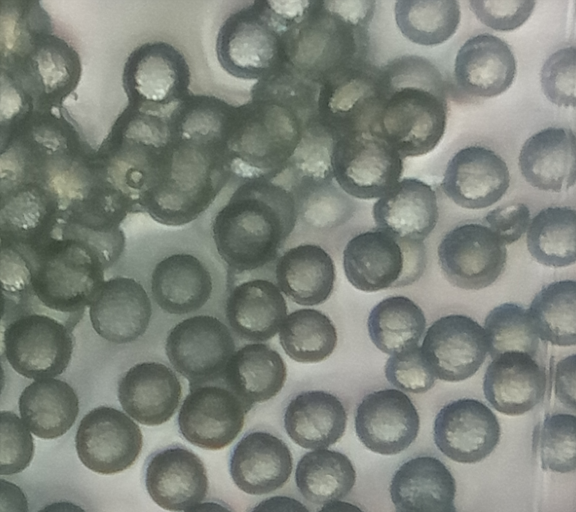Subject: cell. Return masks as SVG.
<instances>
[{
	"label": "cell",
	"instance_id": "1",
	"mask_svg": "<svg viewBox=\"0 0 576 512\" xmlns=\"http://www.w3.org/2000/svg\"><path fill=\"white\" fill-rule=\"evenodd\" d=\"M234 105L194 94L159 110L126 106L94 154L101 185L130 213L182 226L232 178L227 136Z\"/></svg>",
	"mask_w": 576,
	"mask_h": 512
},
{
	"label": "cell",
	"instance_id": "2",
	"mask_svg": "<svg viewBox=\"0 0 576 512\" xmlns=\"http://www.w3.org/2000/svg\"><path fill=\"white\" fill-rule=\"evenodd\" d=\"M1 116L63 108L81 78V59L37 1L1 2Z\"/></svg>",
	"mask_w": 576,
	"mask_h": 512
},
{
	"label": "cell",
	"instance_id": "3",
	"mask_svg": "<svg viewBox=\"0 0 576 512\" xmlns=\"http://www.w3.org/2000/svg\"><path fill=\"white\" fill-rule=\"evenodd\" d=\"M319 86L288 69L257 81L234 106L227 136L232 178L273 181L288 169L307 123L316 115Z\"/></svg>",
	"mask_w": 576,
	"mask_h": 512
},
{
	"label": "cell",
	"instance_id": "4",
	"mask_svg": "<svg viewBox=\"0 0 576 512\" xmlns=\"http://www.w3.org/2000/svg\"><path fill=\"white\" fill-rule=\"evenodd\" d=\"M447 86L427 59L404 55L379 67V91L369 131L401 158L431 152L447 122Z\"/></svg>",
	"mask_w": 576,
	"mask_h": 512
},
{
	"label": "cell",
	"instance_id": "5",
	"mask_svg": "<svg viewBox=\"0 0 576 512\" xmlns=\"http://www.w3.org/2000/svg\"><path fill=\"white\" fill-rule=\"evenodd\" d=\"M297 217L290 190L273 181H245L214 216L213 240L230 269L253 271L277 258Z\"/></svg>",
	"mask_w": 576,
	"mask_h": 512
},
{
	"label": "cell",
	"instance_id": "6",
	"mask_svg": "<svg viewBox=\"0 0 576 512\" xmlns=\"http://www.w3.org/2000/svg\"><path fill=\"white\" fill-rule=\"evenodd\" d=\"M374 1H310L288 30L286 69L320 86L354 64L367 61V27Z\"/></svg>",
	"mask_w": 576,
	"mask_h": 512
},
{
	"label": "cell",
	"instance_id": "7",
	"mask_svg": "<svg viewBox=\"0 0 576 512\" xmlns=\"http://www.w3.org/2000/svg\"><path fill=\"white\" fill-rule=\"evenodd\" d=\"M6 252V251H4ZM14 256L26 275L25 303L39 304L48 312L81 319L104 283L108 265L90 243L53 234L43 244L23 256Z\"/></svg>",
	"mask_w": 576,
	"mask_h": 512
},
{
	"label": "cell",
	"instance_id": "8",
	"mask_svg": "<svg viewBox=\"0 0 576 512\" xmlns=\"http://www.w3.org/2000/svg\"><path fill=\"white\" fill-rule=\"evenodd\" d=\"M309 3L255 0L231 12L216 36L221 68L232 77L256 82L282 71L286 67V34Z\"/></svg>",
	"mask_w": 576,
	"mask_h": 512
},
{
	"label": "cell",
	"instance_id": "9",
	"mask_svg": "<svg viewBox=\"0 0 576 512\" xmlns=\"http://www.w3.org/2000/svg\"><path fill=\"white\" fill-rule=\"evenodd\" d=\"M426 264L422 241L401 239L378 228L355 235L343 251L346 278L363 292L411 285Z\"/></svg>",
	"mask_w": 576,
	"mask_h": 512
},
{
	"label": "cell",
	"instance_id": "10",
	"mask_svg": "<svg viewBox=\"0 0 576 512\" xmlns=\"http://www.w3.org/2000/svg\"><path fill=\"white\" fill-rule=\"evenodd\" d=\"M72 329L46 313L24 312L3 325V353L18 374L34 380L55 378L68 367Z\"/></svg>",
	"mask_w": 576,
	"mask_h": 512
},
{
	"label": "cell",
	"instance_id": "11",
	"mask_svg": "<svg viewBox=\"0 0 576 512\" xmlns=\"http://www.w3.org/2000/svg\"><path fill=\"white\" fill-rule=\"evenodd\" d=\"M191 72L181 51L165 41H149L137 46L125 60L122 88L127 106L139 110H159L186 99Z\"/></svg>",
	"mask_w": 576,
	"mask_h": 512
},
{
	"label": "cell",
	"instance_id": "12",
	"mask_svg": "<svg viewBox=\"0 0 576 512\" xmlns=\"http://www.w3.org/2000/svg\"><path fill=\"white\" fill-rule=\"evenodd\" d=\"M331 168L334 181L348 196L376 199L401 180L403 159L369 130L356 131L334 142Z\"/></svg>",
	"mask_w": 576,
	"mask_h": 512
},
{
	"label": "cell",
	"instance_id": "13",
	"mask_svg": "<svg viewBox=\"0 0 576 512\" xmlns=\"http://www.w3.org/2000/svg\"><path fill=\"white\" fill-rule=\"evenodd\" d=\"M235 348L229 328L210 315L182 320L169 331L165 344L169 362L189 387L222 381Z\"/></svg>",
	"mask_w": 576,
	"mask_h": 512
},
{
	"label": "cell",
	"instance_id": "14",
	"mask_svg": "<svg viewBox=\"0 0 576 512\" xmlns=\"http://www.w3.org/2000/svg\"><path fill=\"white\" fill-rule=\"evenodd\" d=\"M437 254L444 277L465 290H480L493 284L507 260L506 246L479 223H465L450 230L438 245Z\"/></svg>",
	"mask_w": 576,
	"mask_h": 512
},
{
	"label": "cell",
	"instance_id": "15",
	"mask_svg": "<svg viewBox=\"0 0 576 512\" xmlns=\"http://www.w3.org/2000/svg\"><path fill=\"white\" fill-rule=\"evenodd\" d=\"M379 91V68L363 61L332 75L320 86L316 118L337 140L369 130Z\"/></svg>",
	"mask_w": 576,
	"mask_h": 512
},
{
	"label": "cell",
	"instance_id": "16",
	"mask_svg": "<svg viewBox=\"0 0 576 512\" xmlns=\"http://www.w3.org/2000/svg\"><path fill=\"white\" fill-rule=\"evenodd\" d=\"M143 436L124 412L108 406L89 411L80 421L75 447L82 464L93 472L110 475L122 472L137 460Z\"/></svg>",
	"mask_w": 576,
	"mask_h": 512
},
{
	"label": "cell",
	"instance_id": "17",
	"mask_svg": "<svg viewBox=\"0 0 576 512\" xmlns=\"http://www.w3.org/2000/svg\"><path fill=\"white\" fill-rule=\"evenodd\" d=\"M189 388L178 414L183 437L206 450L228 446L241 432L251 408L223 381Z\"/></svg>",
	"mask_w": 576,
	"mask_h": 512
},
{
	"label": "cell",
	"instance_id": "18",
	"mask_svg": "<svg viewBox=\"0 0 576 512\" xmlns=\"http://www.w3.org/2000/svg\"><path fill=\"white\" fill-rule=\"evenodd\" d=\"M420 348L425 366L436 379L460 382L478 371L488 347L478 322L452 314L437 319L428 328Z\"/></svg>",
	"mask_w": 576,
	"mask_h": 512
},
{
	"label": "cell",
	"instance_id": "19",
	"mask_svg": "<svg viewBox=\"0 0 576 512\" xmlns=\"http://www.w3.org/2000/svg\"><path fill=\"white\" fill-rule=\"evenodd\" d=\"M500 435L496 415L476 399L463 398L446 404L434 421L437 448L458 463L480 462L496 448Z\"/></svg>",
	"mask_w": 576,
	"mask_h": 512
},
{
	"label": "cell",
	"instance_id": "20",
	"mask_svg": "<svg viewBox=\"0 0 576 512\" xmlns=\"http://www.w3.org/2000/svg\"><path fill=\"white\" fill-rule=\"evenodd\" d=\"M420 418L411 399L397 389L367 394L355 414V431L362 444L381 455L407 449L418 436Z\"/></svg>",
	"mask_w": 576,
	"mask_h": 512
},
{
	"label": "cell",
	"instance_id": "21",
	"mask_svg": "<svg viewBox=\"0 0 576 512\" xmlns=\"http://www.w3.org/2000/svg\"><path fill=\"white\" fill-rule=\"evenodd\" d=\"M510 184L506 162L479 145L460 149L446 166L441 182L445 195L466 209H483L499 201Z\"/></svg>",
	"mask_w": 576,
	"mask_h": 512
},
{
	"label": "cell",
	"instance_id": "22",
	"mask_svg": "<svg viewBox=\"0 0 576 512\" xmlns=\"http://www.w3.org/2000/svg\"><path fill=\"white\" fill-rule=\"evenodd\" d=\"M516 76V59L501 38L478 34L459 48L453 80L460 93L472 99H486L505 92Z\"/></svg>",
	"mask_w": 576,
	"mask_h": 512
},
{
	"label": "cell",
	"instance_id": "23",
	"mask_svg": "<svg viewBox=\"0 0 576 512\" xmlns=\"http://www.w3.org/2000/svg\"><path fill=\"white\" fill-rule=\"evenodd\" d=\"M151 315V301L143 286L121 276L104 281L89 306L93 329L116 344L130 343L142 336Z\"/></svg>",
	"mask_w": 576,
	"mask_h": 512
},
{
	"label": "cell",
	"instance_id": "24",
	"mask_svg": "<svg viewBox=\"0 0 576 512\" xmlns=\"http://www.w3.org/2000/svg\"><path fill=\"white\" fill-rule=\"evenodd\" d=\"M145 485L158 506L180 512L204 500L208 477L197 454L175 446L151 456L145 471Z\"/></svg>",
	"mask_w": 576,
	"mask_h": 512
},
{
	"label": "cell",
	"instance_id": "25",
	"mask_svg": "<svg viewBox=\"0 0 576 512\" xmlns=\"http://www.w3.org/2000/svg\"><path fill=\"white\" fill-rule=\"evenodd\" d=\"M545 368L527 353L508 351L492 359L483 378V392L489 404L508 416L532 410L544 398Z\"/></svg>",
	"mask_w": 576,
	"mask_h": 512
},
{
	"label": "cell",
	"instance_id": "26",
	"mask_svg": "<svg viewBox=\"0 0 576 512\" xmlns=\"http://www.w3.org/2000/svg\"><path fill=\"white\" fill-rule=\"evenodd\" d=\"M117 395L128 416L140 424L157 426L176 412L182 386L170 367L158 362H142L120 378Z\"/></svg>",
	"mask_w": 576,
	"mask_h": 512
},
{
	"label": "cell",
	"instance_id": "27",
	"mask_svg": "<svg viewBox=\"0 0 576 512\" xmlns=\"http://www.w3.org/2000/svg\"><path fill=\"white\" fill-rule=\"evenodd\" d=\"M293 467L288 446L268 432L246 434L234 447L229 470L233 482L243 492L263 495L281 488Z\"/></svg>",
	"mask_w": 576,
	"mask_h": 512
},
{
	"label": "cell",
	"instance_id": "28",
	"mask_svg": "<svg viewBox=\"0 0 576 512\" xmlns=\"http://www.w3.org/2000/svg\"><path fill=\"white\" fill-rule=\"evenodd\" d=\"M456 483L437 458L419 456L404 462L390 483L395 512H457Z\"/></svg>",
	"mask_w": 576,
	"mask_h": 512
},
{
	"label": "cell",
	"instance_id": "29",
	"mask_svg": "<svg viewBox=\"0 0 576 512\" xmlns=\"http://www.w3.org/2000/svg\"><path fill=\"white\" fill-rule=\"evenodd\" d=\"M372 215L378 229L423 242L438 222L436 193L424 181L404 178L374 203Z\"/></svg>",
	"mask_w": 576,
	"mask_h": 512
},
{
	"label": "cell",
	"instance_id": "30",
	"mask_svg": "<svg viewBox=\"0 0 576 512\" xmlns=\"http://www.w3.org/2000/svg\"><path fill=\"white\" fill-rule=\"evenodd\" d=\"M518 165L525 181L542 191L560 192L575 184V134L570 128L548 127L523 144Z\"/></svg>",
	"mask_w": 576,
	"mask_h": 512
},
{
	"label": "cell",
	"instance_id": "31",
	"mask_svg": "<svg viewBox=\"0 0 576 512\" xmlns=\"http://www.w3.org/2000/svg\"><path fill=\"white\" fill-rule=\"evenodd\" d=\"M225 315L238 337L257 343L271 339L280 330L287 317V304L278 286L253 279L229 293Z\"/></svg>",
	"mask_w": 576,
	"mask_h": 512
},
{
	"label": "cell",
	"instance_id": "32",
	"mask_svg": "<svg viewBox=\"0 0 576 512\" xmlns=\"http://www.w3.org/2000/svg\"><path fill=\"white\" fill-rule=\"evenodd\" d=\"M213 282L208 268L187 253L170 255L155 266L151 294L165 312L183 315L202 308L210 299Z\"/></svg>",
	"mask_w": 576,
	"mask_h": 512
},
{
	"label": "cell",
	"instance_id": "33",
	"mask_svg": "<svg viewBox=\"0 0 576 512\" xmlns=\"http://www.w3.org/2000/svg\"><path fill=\"white\" fill-rule=\"evenodd\" d=\"M347 413L342 402L323 390L296 395L284 412L288 436L305 449H325L335 444L346 430Z\"/></svg>",
	"mask_w": 576,
	"mask_h": 512
},
{
	"label": "cell",
	"instance_id": "34",
	"mask_svg": "<svg viewBox=\"0 0 576 512\" xmlns=\"http://www.w3.org/2000/svg\"><path fill=\"white\" fill-rule=\"evenodd\" d=\"M335 276L331 256L316 244H300L288 249L278 258L275 267L280 291L302 306L324 303L333 291Z\"/></svg>",
	"mask_w": 576,
	"mask_h": 512
},
{
	"label": "cell",
	"instance_id": "35",
	"mask_svg": "<svg viewBox=\"0 0 576 512\" xmlns=\"http://www.w3.org/2000/svg\"><path fill=\"white\" fill-rule=\"evenodd\" d=\"M287 377L281 355L264 343H251L235 351L229 359L223 383L248 407L276 396Z\"/></svg>",
	"mask_w": 576,
	"mask_h": 512
},
{
	"label": "cell",
	"instance_id": "36",
	"mask_svg": "<svg viewBox=\"0 0 576 512\" xmlns=\"http://www.w3.org/2000/svg\"><path fill=\"white\" fill-rule=\"evenodd\" d=\"M23 423L35 436L55 439L75 423L79 399L67 382L56 378L35 380L24 388L19 401Z\"/></svg>",
	"mask_w": 576,
	"mask_h": 512
},
{
	"label": "cell",
	"instance_id": "37",
	"mask_svg": "<svg viewBox=\"0 0 576 512\" xmlns=\"http://www.w3.org/2000/svg\"><path fill=\"white\" fill-rule=\"evenodd\" d=\"M367 328L373 344L392 356L419 344L426 329V318L422 309L408 297L391 296L372 308Z\"/></svg>",
	"mask_w": 576,
	"mask_h": 512
},
{
	"label": "cell",
	"instance_id": "38",
	"mask_svg": "<svg viewBox=\"0 0 576 512\" xmlns=\"http://www.w3.org/2000/svg\"><path fill=\"white\" fill-rule=\"evenodd\" d=\"M356 472L350 459L334 450L318 449L299 460L295 483L306 500L325 504L344 498L353 488Z\"/></svg>",
	"mask_w": 576,
	"mask_h": 512
},
{
	"label": "cell",
	"instance_id": "39",
	"mask_svg": "<svg viewBox=\"0 0 576 512\" xmlns=\"http://www.w3.org/2000/svg\"><path fill=\"white\" fill-rule=\"evenodd\" d=\"M576 212L567 206L542 209L527 229V249L540 264L566 267L576 261Z\"/></svg>",
	"mask_w": 576,
	"mask_h": 512
},
{
	"label": "cell",
	"instance_id": "40",
	"mask_svg": "<svg viewBox=\"0 0 576 512\" xmlns=\"http://www.w3.org/2000/svg\"><path fill=\"white\" fill-rule=\"evenodd\" d=\"M541 340L555 346L576 344V282L562 280L544 286L528 309Z\"/></svg>",
	"mask_w": 576,
	"mask_h": 512
},
{
	"label": "cell",
	"instance_id": "41",
	"mask_svg": "<svg viewBox=\"0 0 576 512\" xmlns=\"http://www.w3.org/2000/svg\"><path fill=\"white\" fill-rule=\"evenodd\" d=\"M396 24L409 41L435 46L444 43L456 32L460 19V4L455 0L396 1Z\"/></svg>",
	"mask_w": 576,
	"mask_h": 512
},
{
	"label": "cell",
	"instance_id": "42",
	"mask_svg": "<svg viewBox=\"0 0 576 512\" xmlns=\"http://www.w3.org/2000/svg\"><path fill=\"white\" fill-rule=\"evenodd\" d=\"M279 342L289 358L317 363L328 358L337 344L331 319L316 309H298L287 315L279 331Z\"/></svg>",
	"mask_w": 576,
	"mask_h": 512
},
{
	"label": "cell",
	"instance_id": "43",
	"mask_svg": "<svg viewBox=\"0 0 576 512\" xmlns=\"http://www.w3.org/2000/svg\"><path fill=\"white\" fill-rule=\"evenodd\" d=\"M487 352L494 359L508 351H519L537 357L539 338L533 328L528 310L515 303H503L493 308L483 327Z\"/></svg>",
	"mask_w": 576,
	"mask_h": 512
},
{
	"label": "cell",
	"instance_id": "44",
	"mask_svg": "<svg viewBox=\"0 0 576 512\" xmlns=\"http://www.w3.org/2000/svg\"><path fill=\"white\" fill-rule=\"evenodd\" d=\"M298 215L316 228H331L346 222L355 210V202L334 181L302 183L291 186Z\"/></svg>",
	"mask_w": 576,
	"mask_h": 512
},
{
	"label": "cell",
	"instance_id": "45",
	"mask_svg": "<svg viewBox=\"0 0 576 512\" xmlns=\"http://www.w3.org/2000/svg\"><path fill=\"white\" fill-rule=\"evenodd\" d=\"M576 417L573 414H547L533 431V449L543 470L568 473L575 470Z\"/></svg>",
	"mask_w": 576,
	"mask_h": 512
},
{
	"label": "cell",
	"instance_id": "46",
	"mask_svg": "<svg viewBox=\"0 0 576 512\" xmlns=\"http://www.w3.org/2000/svg\"><path fill=\"white\" fill-rule=\"evenodd\" d=\"M336 141L333 134L316 118L307 123L301 141L295 150L288 169L292 184L334 181L331 156Z\"/></svg>",
	"mask_w": 576,
	"mask_h": 512
},
{
	"label": "cell",
	"instance_id": "47",
	"mask_svg": "<svg viewBox=\"0 0 576 512\" xmlns=\"http://www.w3.org/2000/svg\"><path fill=\"white\" fill-rule=\"evenodd\" d=\"M575 47L551 54L541 67L540 82L544 95L553 104L575 107Z\"/></svg>",
	"mask_w": 576,
	"mask_h": 512
},
{
	"label": "cell",
	"instance_id": "48",
	"mask_svg": "<svg viewBox=\"0 0 576 512\" xmlns=\"http://www.w3.org/2000/svg\"><path fill=\"white\" fill-rule=\"evenodd\" d=\"M34 455L30 430L15 413L1 412V475H12L26 469Z\"/></svg>",
	"mask_w": 576,
	"mask_h": 512
},
{
	"label": "cell",
	"instance_id": "49",
	"mask_svg": "<svg viewBox=\"0 0 576 512\" xmlns=\"http://www.w3.org/2000/svg\"><path fill=\"white\" fill-rule=\"evenodd\" d=\"M385 377L399 390L414 394L427 392L436 381L423 362L419 345L390 356L385 364Z\"/></svg>",
	"mask_w": 576,
	"mask_h": 512
},
{
	"label": "cell",
	"instance_id": "50",
	"mask_svg": "<svg viewBox=\"0 0 576 512\" xmlns=\"http://www.w3.org/2000/svg\"><path fill=\"white\" fill-rule=\"evenodd\" d=\"M535 1H469L470 9L477 19L496 31H512L522 26L531 16Z\"/></svg>",
	"mask_w": 576,
	"mask_h": 512
},
{
	"label": "cell",
	"instance_id": "51",
	"mask_svg": "<svg viewBox=\"0 0 576 512\" xmlns=\"http://www.w3.org/2000/svg\"><path fill=\"white\" fill-rule=\"evenodd\" d=\"M531 221L530 210L524 203L501 205L484 217L487 227L506 246L519 240Z\"/></svg>",
	"mask_w": 576,
	"mask_h": 512
},
{
	"label": "cell",
	"instance_id": "52",
	"mask_svg": "<svg viewBox=\"0 0 576 512\" xmlns=\"http://www.w3.org/2000/svg\"><path fill=\"white\" fill-rule=\"evenodd\" d=\"M555 394L566 406L575 408V354L559 361L555 368Z\"/></svg>",
	"mask_w": 576,
	"mask_h": 512
},
{
	"label": "cell",
	"instance_id": "53",
	"mask_svg": "<svg viewBox=\"0 0 576 512\" xmlns=\"http://www.w3.org/2000/svg\"><path fill=\"white\" fill-rule=\"evenodd\" d=\"M1 512H28L25 494L15 484L1 479Z\"/></svg>",
	"mask_w": 576,
	"mask_h": 512
},
{
	"label": "cell",
	"instance_id": "54",
	"mask_svg": "<svg viewBox=\"0 0 576 512\" xmlns=\"http://www.w3.org/2000/svg\"><path fill=\"white\" fill-rule=\"evenodd\" d=\"M250 512H309L304 504L288 496H274L258 503Z\"/></svg>",
	"mask_w": 576,
	"mask_h": 512
},
{
	"label": "cell",
	"instance_id": "55",
	"mask_svg": "<svg viewBox=\"0 0 576 512\" xmlns=\"http://www.w3.org/2000/svg\"><path fill=\"white\" fill-rule=\"evenodd\" d=\"M317 512H364L358 506L345 501H331L325 503Z\"/></svg>",
	"mask_w": 576,
	"mask_h": 512
},
{
	"label": "cell",
	"instance_id": "56",
	"mask_svg": "<svg viewBox=\"0 0 576 512\" xmlns=\"http://www.w3.org/2000/svg\"><path fill=\"white\" fill-rule=\"evenodd\" d=\"M38 512H86L80 506L71 502H56L49 504Z\"/></svg>",
	"mask_w": 576,
	"mask_h": 512
},
{
	"label": "cell",
	"instance_id": "57",
	"mask_svg": "<svg viewBox=\"0 0 576 512\" xmlns=\"http://www.w3.org/2000/svg\"><path fill=\"white\" fill-rule=\"evenodd\" d=\"M185 512H232L228 507L216 502L198 503Z\"/></svg>",
	"mask_w": 576,
	"mask_h": 512
}]
</instances>
